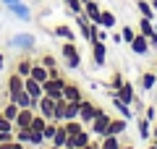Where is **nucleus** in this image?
Instances as JSON below:
<instances>
[{
	"label": "nucleus",
	"instance_id": "obj_1",
	"mask_svg": "<svg viewBox=\"0 0 157 149\" xmlns=\"http://www.w3.org/2000/svg\"><path fill=\"white\" fill-rule=\"evenodd\" d=\"M60 58H63V66H66L68 71H76V68L81 66V52H78L76 42H63Z\"/></svg>",
	"mask_w": 157,
	"mask_h": 149
},
{
	"label": "nucleus",
	"instance_id": "obj_2",
	"mask_svg": "<svg viewBox=\"0 0 157 149\" xmlns=\"http://www.w3.org/2000/svg\"><path fill=\"white\" fill-rule=\"evenodd\" d=\"M102 110H105V107H102V105H94L92 99H86V97H84V99H81V102H78V120H81V123H84L86 128H89V123L94 120V118L100 115Z\"/></svg>",
	"mask_w": 157,
	"mask_h": 149
},
{
	"label": "nucleus",
	"instance_id": "obj_3",
	"mask_svg": "<svg viewBox=\"0 0 157 149\" xmlns=\"http://www.w3.org/2000/svg\"><path fill=\"white\" fill-rule=\"evenodd\" d=\"M68 84V78L66 76H55V78H47L45 84H42V92L47 94V97H52V99H60L63 97V86Z\"/></svg>",
	"mask_w": 157,
	"mask_h": 149
},
{
	"label": "nucleus",
	"instance_id": "obj_4",
	"mask_svg": "<svg viewBox=\"0 0 157 149\" xmlns=\"http://www.w3.org/2000/svg\"><path fill=\"white\" fill-rule=\"evenodd\" d=\"M110 118H113L110 113H107V110H102L100 115H97L94 120L89 123V131H92V136H97V139H100V136H105L107 126H110Z\"/></svg>",
	"mask_w": 157,
	"mask_h": 149
},
{
	"label": "nucleus",
	"instance_id": "obj_5",
	"mask_svg": "<svg viewBox=\"0 0 157 149\" xmlns=\"http://www.w3.org/2000/svg\"><path fill=\"white\" fill-rule=\"evenodd\" d=\"M89 47H92V63H94L97 68H102L107 63V42H89Z\"/></svg>",
	"mask_w": 157,
	"mask_h": 149
},
{
	"label": "nucleus",
	"instance_id": "obj_6",
	"mask_svg": "<svg viewBox=\"0 0 157 149\" xmlns=\"http://www.w3.org/2000/svg\"><path fill=\"white\" fill-rule=\"evenodd\" d=\"M92 139H94V136H92V131H89V128H84V131L68 136V144H66V147H68V149H81V147H86Z\"/></svg>",
	"mask_w": 157,
	"mask_h": 149
},
{
	"label": "nucleus",
	"instance_id": "obj_7",
	"mask_svg": "<svg viewBox=\"0 0 157 149\" xmlns=\"http://www.w3.org/2000/svg\"><path fill=\"white\" fill-rule=\"evenodd\" d=\"M63 99H66V102H81V99H84V89L78 86L76 81H68L66 86H63Z\"/></svg>",
	"mask_w": 157,
	"mask_h": 149
},
{
	"label": "nucleus",
	"instance_id": "obj_8",
	"mask_svg": "<svg viewBox=\"0 0 157 149\" xmlns=\"http://www.w3.org/2000/svg\"><path fill=\"white\" fill-rule=\"evenodd\" d=\"M24 89V76L21 73H16V71H11L6 76V92H8V97H11V94H16V92H21ZM6 97V99H8Z\"/></svg>",
	"mask_w": 157,
	"mask_h": 149
},
{
	"label": "nucleus",
	"instance_id": "obj_9",
	"mask_svg": "<svg viewBox=\"0 0 157 149\" xmlns=\"http://www.w3.org/2000/svg\"><path fill=\"white\" fill-rule=\"evenodd\" d=\"M32 66H34V58L29 55V52H21V55L16 58V68H13V71H16V73H21V76L26 78L29 73H32Z\"/></svg>",
	"mask_w": 157,
	"mask_h": 149
},
{
	"label": "nucleus",
	"instance_id": "obj_10",
	"mask_svg": "<svg viewBox=\"0 0 157 149\" xmlns=\"http://www.w3.org/2000/svg\"><path fill=\"white\" fill-rule=\"evenodd\" d=\"M149 39L144 37V34H139L136 32V37L131 39V52H134V55H149Z\"/></svg>",
	"mask_w": 157,
	"mask_h": 149
},
{
	"label": "nucleus",
	"instance_id": "obj_11",
	"mask_svg": "<svg viewBox=\"0 0 157 149\" xmlns=\"http://www.w3.org/2000/svg\"><path fill=\"white\" fill-rule=\"evenodd\" d=\"M110 102H113V107L118 110V115H121V118H126V120H131V118H134V110H131V105H126L121 97H115V92H110Z\"/></svg>",
	"mask_w": 157,
	"mask_h": 149
},
{
	"label": "nucleus",
	"instance_id": "obj_12",
	"mask_svg": "<svg viewBox=\"0 0 157 149\" xmlns=\"http://www.w3.org/2000/svg\"><path fill=\"white\" fill-rule=\"evenodd\" d=\"M52 37L63 39V42H76V32H73L71 24H58V26L52 29Z\"/></svg>",
	"mask_w": 157,
	"mask_h": 149
},
{
	"label": "nucleus",
	"instance_id": "obj_13",
	"mask_svg": "<svg viewBox=\"0 0 157 149\" xmlns=\"http://www.w3.org/2000/svg\"><path fill=\"white\" fill-rule=\"evenodd\" d=\"M37 113H39V115H45L47 120H52V113H55V99L47 97V94H42V97H39V107H37Z\"/></svg>",
	"mask_w": 157,
	"mask_h": 149
},
{
	"label": "nucleus",
	"instance_id": "obj_14",
	"mask_svg": "<svg viewBox=\"0 0 157 149\" xmlns=\"http://www.w3.org/2000/svg\"><path fill=\"white\" fill-rule=\"evenodd\" d=\"M115 97H121V99L126 102V105H134V99H136V89H134V84H131L128 78H126V81H123V86H121V89L115 92Z\"/></svg>",
	"mask_w": 157,
	"mask_h": 149
},
{
	"label": "nucleus",
	"instance_id": "obj_15",
	"mask_svg": "<svg viewBox=\"0 0 157 149\" xmlns=\"http://www.w3.org/2000/svg\"><path fill=\"white\" fill-rule=\"evenodd\" d=\"M34 34H26V32H21V34H16L13 37V47H18V50H24V52H29V50L34 47Z\"/></svg>",
	"mask_w": 157,
	"mask_h": 149
},
{
	"label": "nucleus",
	"instance_id": "obj_16",
	"mask_svg": "<svg viewBox=\"0 0 157 149\" xmlns=\"http://www.w3.org/2000/svg\"><path fill=\"white\" fill-rule=\"evenodd\" d=\"M6 11H8V13H13L18 21H29V18H32V8L24 6V3H13V6H6Z\"/></svg>",
	"mask_w": 157,
	"mask_h": 149
},
{
	"label": "nucleus",
	"instance_id": "obj_17",
	"mask_svg": "<svg viewBox=\"0 0 157 149\" xmlns=\"http://www.w3.org/2000/svg\"><path fill=\"white\" fill-rule=\"evenodd\" d=\"M100 13H102V8H100L97 0H86V3H84V16L89 18V21L100 24Z\"/></svg>",
	"mask_w": 157,
	"mask_h": 149
},
{
	"label": "nucleus",
	"instance_id": "obj_18",
	"mask_svg": "<svg viewBox=\"0 0 157 149\" xmlns=\"http://www.w3.org/2000/svg\"><path fill=\"white\" fill-rule=\"evenodd\" d=\"M32 118H34V110H32V107H21L13 123H16V128H29V126H32Z\"/></svg>",
	"mask_w": 157,
	"mask_h": 149
},
{
	"label": "nucleus",
	"instance_id": "obj_19",
	"mask_svg": "<svg viewBox=\"0 0 157 149\" xmlns=\"http://www.w3.org/2000/svg\"><path fill=\"white\" fill-rule=\"evenodd\" d=\"M126 128H128V120L126 118H110V126H107L105 133H115V136H123Z\"/></svg>",
	"mask_w": 157,
	"mask_h": 149
},
{
	"label": "nucleus",
	"instance_id": "obj_20",
	"mask_svg": "<svg viewBox=\"0 0 157 149\" xmlns=\"http://www.w3.org/2000/svg\"><path fill=\"white\" fill-rule=\"evenodd\" d=\"M24 89L29 92V97H32V99H39L42 94H45V92H42V84H39V81H34L32 76H26V78H24Z\"/></svg>",
	"mask_w": 157,
	"mask_h": 149
},
{
	"label": "nucleus",
	"instance_id": "obj_21",
	"mask_svg": "<svg viewBox=\"0 0 157 149\" xmlns=\"http://www.w3.org/2000/svg\"><path fill=\"white\" fill-rule=\"evenodd\" d=\"M121 139L123 136H115V133H105V136H100V149H121Z\"/></svg>",
	"mask_w": 157,
	"mask_h": 149
},
{
	"label": "nucleus",
	"instance_id": "obj_22",
	"mask_svg": "<svg viewBox=\"0 0 157 149\" xmlns=\"http://www.w3.org/2000/svg\"><path fill=\"white\" fill-rule=\"evenodd\" d=\"M29 76H32L34 81H39V84H45L47 78H50V73H47V68L42 66V63H39V60H34V66H32V73H29Z\"/></svg>",
	"mask_w": 157,
	"mask_h": 149
},
{
	"label": "nucleus",
	"instance_id": "obj_23",
	"mask_svg": "<svg viewBox=\"0 0 157 149\" xmlns=\"http://www.w3.org/2000/svg\"><path fill=\"white\" fill-rule=\"evenodd\" d=\"M136 32H139V34H144V37L149 39L152 34L157 32V26H155V21H152V18H144V16H141V18H139V26H136Z\"/></svg>",
	"mask_w": 157,
	"mask_h": 149
},
{
	"label": "nucleus",
	"instance_id": "obj_24",
	"mask_svg": "<svg viewBox=\"0 0 157 149\" xmlns=\"http://www.w3.org/2000/svg\"><path fill=\"white\" fill-rule=\"evenodd\" d=\"M136 128H139V136L144 139V141H149V139H152V123L147 120L144 115H139V118H136Z\"/></svg>",
	"mask_w": 157,
	"mask_h": 149
},
{
	"label": "nucleus",
	"instance_id": "obj_25",
	"mask_svg": "<svg viewBox=\"0 0 157 149\" xmlns=\"http://www.w3.org/2000/svg\"><path fill=\"white\" fill-rule=\"evenodd\" d=\"M141 89H144V92H149V89H155V84H157V71L155 68H152V71H144L141 73Z\"/></svg>",
	"mask_w": 157,
	"mask_h": 149
},
{
	"label": "nucleus",
	"instance_id": "obj_26",
	"mask_svg": "<svg viewBox=\"0 0 157 149\" xmlns=\"http://www.w3.org/2000/svg\"><path fill=\"white\" fill-rule=\"evenodd\" d=\"M66 107H68V102L66 99H55V113H52V120L55 123H66Z\"/></svg>",
	"mask_w": 157,
	"mask_h": 149
},
{
	"label": "nucleus",
	"instance_id": "obj_27",
	"mask_svg": "<svg viewBox=\"0 0 157 149\" xmlns=\"http://www.w3.org/2000/svg\"><path fill=\"white\" fill-rule=\"evenodd\" d=\"M11 102H16L18 107H32V97H29V92L26 89H21V92H16V94H11Z\"/></svg>",
	"mask_w": 157,
	"mask_h": 149
},
{
	"label": "nucleus",
	"instance_id": "obj_28",
	"mask_svg": "<svg viewBox=\"0 0 157 149\" xmlns=\"http://www.w3.org/2000/svg\"><path fill=\"white\" fill-rule=\"evenodd\" d=\"M47 144H55V147H66V144H68V131H66V126H63V123H58L55 136H52V141H47Z\"/></svg>",
	"mask_w": 157,
	"mask_h": 149
},
{
	"label": "nucleus",
	"instance_id": "obj_29",
	"mask_svg": "<svg viewBox=\"0 0 157 149\" xmlns=\"http://www.w3.org/2000/svg\"><path fill=\"white\" fill-rule=\"evenodd\" d=\"M18 110H21V107H18L16 102H11V99H6V102H3V107H0V113H3V115H6L8 120H16Z\"/></svg>",
	"mask_w": 157,
	"mask_h": 149
},
{
	"label": "nucleus",
	"instance_id": "obj_30",
	"mask_svg": "<svg viewBox=\"0 0 157 149\" xmlns=\"http://www.w3.org/2000/svg\"><path fill=\"white\" fill-rule=\"evenodd\" d=\"M136 8H139V16L152 18V21H155V16H157V13L152 11V3H147V0H136Z\"/></svg>",
	"mask_w": 157,
	"mask_h": 149
},
{
	"label": "nucleus",
	"instance_id": "obj_31",
	"mask_svg": "<svg viewBox=\"0 0 157 149\" xmlns=\"http://www.w3.org/2000/svg\"><path fill=\"white\" fill-rule=\"evenodd\" d=\"M63 126H66V131H68V136H73V133H78V131H84V123L78 120V118H71V120H66L63 123Z\"/></svg>",
	"mask_w": 157,
	"mask_h": 149
},
{
	"label": "nucleus",
	"instance_id": "obj_32",
	"mask_svg": "<svg viewBox=\"0 0 157 149\" xmlns=\"http://www.w3.org/2000/svg\"><path fill=\"white\" fill-rule=\"evenodd\" d=\"M100 26L113 29V26H115V13H113V11H105V8H102V13H100Z\"/></svg>",
	"mask_w": 157,
	"mask_h": 149
},
{
	"label": "nucleus",
	"instance_id": "obj_33",
	"mask_svg": "<svg viewBox=\"0 0 157 149\" xmlns=\"http://www.w3.org/2000/svg\"><path fill=\"white\" fill-rule=\"evenodd\" d=\"M123 81H126V76H123L121 71H115V73L110 76V84H107V89H110V92H118V89L123 86Z\"/></svg>",
	"mask_w": 157,
	"mask_h": 149
},
{
	"label": "nucleus",
	"instance_id": "obj_34",
	"mask_svg": "<svg viewBox=\"0 0 157 149\" xmlns=\"http://www.w3.org/2000/svg\"><path fill=\"white\" fill-rule=\"evenodd\" d=\"M63 6L71 11V16H78V13H84V3H81V0H63Z\"/></svg>",
	"mask_w": 157,
	"mask_h": 149
},
{
	"label": "nucleus",
	"instance_id": "obj_35",
	"mask_svg": "<svg viewBox=\"0 0 157 149\" xmlns=\"http://www.w3.org/2000/svg\"><path fill=\"white\" fill-rule=\"evenodd\" d=\"M13 133H16V141L26 144V147H29V144H32V128H16V131H13Z\"/></svg>",
	"mask_w": 157,
	"mask_h": 149
},
{
	"label": "nucleus",
	"instance_id": "obj_36",
	"mask_svg": "<svg viewBox=\"0 0 157 149\" xmlns=\"http://www.w3.org/2000/svg\"><path fill=\"white\" fill-rule=\"evenodd\" d=\"M39 63H42L47 71H52V68H60V66H58V58H55V55H50V52H45V55L39 58Z\"/></svg>",
	"mask_w": 157,
	"mask_h": 149
},
{
	"label": "nucleus",
	"instance_id": "obj_37",
	"mask_svg": "<svg viewBox=\"0 0 157 149\" xmlns=\"http://www.w3.org/2000/svg\"><path fill=\"white\" fill-rule=\"evenodd\" d=\"M121 37H123V42H126V44H131V39L136 37V29L131 26V24H126V26L121 29Z\"/></svg>",
	"mask_w": 157,
	"mask_h": 149
},
{
	"label": "nucleus",
	"instance_id": "obj_38",
	"mask_svg": "<svg viewBox=\"0 0 157 149\" xmlns=\"http://www.w3.org/2000/svg\"><path fill=\"white\" fill-rule=\"evenodd\" d=\"M110 29H105V26H100V24H94V39L97 42H107V37H110Z\"/></svg>",
	"mask_w": 157,
	"mask_h": 149
},
{
	"label": "nucleus",
	"instance_id": "obj_39",
	"mask_svg": "<svg viewBox=\"0 0 157 149\" xmlns=\"http://www.w3.org/2000/svg\"><path fill=\"white\" fill-rule=\"evenodd\" d=\"M71 118H78V102H68V107H66V120H71Z\"/></svg>",
	"mask_w": 157,
	"mask_h": 149
},
{
	"label": "nucleus",
	"instance_id": "obj_40",
	"mask_svg": "<svg viewBox=\"0 0 157 149\" xmlns=\"http://www.w3.org/2000/svg\"><path fill=\"white\" fill-rule=\"evenodd\" d=\"M0 131H16V123L13 120H8L3 113H0Z\"/></svg>",
	"mask_w": 157,
	"mask_h": 149
},
{
	"label": "nucleus",
	"instance_id": "obj_41",
	"mask_svg": "<svg viewBox=\"0 0 157 149\" xmlns=\"http://www.w3.org/2000/svg\"><path fill=\"white\" fill-rule=\"evenodd\" d=\"M144 118H147V120H149V123H155V120H157V107H155V105L144 107Z\"/></svg>",
	"mask_w": 157,
	"mask_h": 149
},
{
	"label": "nucleus",
	"instance_id": "obj_42",
	"mask_svg": "<svg viewBox=\"0 0 157 149\" xmlns=\"http://www.w3.org/2000/svg\"><path fill=\"white\" fill-rule=\"evenodd\" d=\"M81 149H100V139L94 136V139H92L89 144H86V147H81Z\"/></svg>",
	"mask_w": 157,
	"mask_h": 149
},
{
	"label": "nucleus",
	"instance_id": "obj_43",
	"mask_svg": "<svg viewBox=\"0 0 157 149\" xmlns=\"http://www.w3.org/2000/svg\"><path fill=\"white\" fill-rule=\"evenodd\" d=\"M149 47H152V50H157V32L149 37Z\"/></svg>",
	"mask_w": 157,
	"mask_h": 149
},
{
	"label": "nucleus",
	"instance_id": "obj_44",
	"mask_svg": "<svg viewBox=\"0 0 157 149\" xmlns=\"http://www.w3.org/2000/svg\"><path fill=\"white\" fill-rule=\"evenodd\" d=\"M149 141H157V120L152 123V139H149Z\"/></svg>",
	"mask_w": 157,
	"mask_h": 149
},
{
	"label": "nucleus",
	"instance_id": "obj_45",
	"mask_svg": "<svg viewBox=\"0 0 157 149\" xmlns=\"http://www.w3.org/2000/svg\"><path fill=\"white\" fill-rule=\"evenodd\" d=\"M110 39L113 42H123V37H121V34H113V29H110Z\"/></svg>",
	"mask_w": 157,
	"mask_h": 149
},
{
	"label": "nucleus",
	"instance_id": "obj_46",
	"mask_svg": "<svg viewBox=\"0 0 157 149\" xmlns=\"http://www.w3.org/2000/svg\"><path fill=\"white\" fill-rule=\"evenodd\" d=\"M0 149H13V141H0Z\"/></svg>",
	"mask_w": 157,
	"mask_h": 149
},
{
	"label": "nucleus",
	"instance_id": "obj_47",
	"mask_svg": "<svg viewBox=\"0 0 157 149\" xmlns=\"http://www.w3.org/2000/svg\"><path fill=\"white\" fill-rule=\"evenodd\" d=\"M13 149H29L26 144H21V141H13Z\"/></svg>",
	"mask_w": 157,
	"mask_h": 149
},
{
	"label": "nucleus",
	"instance_id": "obj_48",
	"mask_svg": "<svg viewBox=\"0 0 157 149\" xmlns=\"http://www.w3.org/2000/svg\"><path fill=\"white\" fill-rule=\"evenodd\" d=\"M3 6H13V3H21V0H0Z\"/></svg>",
	"mask_w": 157,
	"mask_h": 149
},
{
	"label": "nucleus",
	"instance_id": "obj_49",
	"mask_svg": "<svg viewBox=\"0 0 157 149\" xmlns=\"http://www.w3.org/2000/svg\"><path fill=\"white\" fill-rule=\"evenodd\" d=\"M3 68H6V55L0 52V71H3Z\"/></svg>",
	"mask_w": 157,
	"mask_h": 149
},
{
	"label": "nucleus",
	"instance_id": "obj_50",
	"mask_svg": "<svg viewBox=\"0 0 157 149\" xmlns=\"http://www.w3.org/2000/svg\"><path fill=\"white\" fill-rule=\"evenodd\" d=\"M121 149H136V147H131V144H121Z\"/></svg>",
	"mask_w": 157,
	"mask_h": 149
},
{
	"label": "nucleus",
	"instance_id": "obj_51",
	"mask_svg": "<svg viewBox=\"0 0 157 149\" xmlns=\"http://www.w3.org/2000/svg\"><path fill=\"white\" fill-rule=\"evenodd\" d=\"M152 11H155V13H157V0H152Z\"/></svg>",
	"mask_w": 157,
	"mask_h": 149
},
{
	"label": "nucleus",
	"instance_id": "obj_52",
	"mask_svg": "<svg viewBox=\"0 0 157 149\" xmlns=\"http://www.w3.org/2000/svg\"><path fill=\"white\" fill-rule=\"evenodd\" d=\"M155 71H157V63H155Z\"/></svg>",
	"mask_w": 157,
	"mask_h": 149
},
{
	"label": "nucleus",
	"instance_id": "obj_53",
	"mask_svg": "<svg viewBox=\"0 0 157 149\" xmlns=\"http://www.w3.org/2000/svg\"><path fill=\"white\" fill-rule=\"evenodd\" d=\"M81 3H86V0H81Z\"/></svg>",
	"mask_w": 157,
	"mask_h": 149
},
{
	"label": "nucleus",
	"instance_id": "obj_54",
	"mask_svg": "<svg viewBox=\"0 0 157 149\" xmlns=\"http://www.w3.org/2000/svg\"><path fill=\"white\" fill-rule=\"evenodd\" d=\"M42 149H45V147H42Z\"/></svg>",
	"mask_w": 157,
	"mask_h": 149
},
{
	"label": "nucleus",
	"instance_id": "obj_55",
	"mask_svg": "<svg viewBox=\"0 0 157 149\" xmlns=\"http://www.w3.org/2000/svg\"><path fill=\"white\" fill-rule=\"evenodd\" d=\"M155 144H157V141H155Z\"/></svg>",
	"mask_w": 157,
	"mask_h": 149
}]
</instances>
